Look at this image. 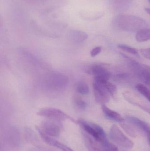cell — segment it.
<instances>
[{
    "label": "cell",
    "mask_w": 150,
    "mask_h": 151,
    "mask_svg": "<svg viewBox=\"0 0 150 151\" xmlns=\"http://www.w3.org/2000/svg\"><path fill=\"white\" fill-rule=\"evenodd\" d=\"M112 24L116 30L128 32H137L148 27V23L143 19L127 14L117 15L113 19Z\"/></svg>",
    "instance_id": "1"
},
{
    "label": "cell",
    "mask_w": 150,
    "mask_h": 151,
    "mask_svg": "<svg viewBox=\"0 0 150 151\" xmlns=\"http://www.w3.org/2000/svg\"><path fill=\"white\" fill-rule=\"evenodd\" d=\"M77 123L81 126L84 132L96 141L102 142L107 140L105 130L99 125L80 119Z\"/></svg>",
    "instance_id": "2"
},
{
    "label": "cell",
    "mask_w": 150,
    "mask_h": 151,
    "mask_svg": "<svg viewBox=\"0 0 150 151\" xmlns=\"http://www.w3.org/2000/svg\"><path fill=\"white\" fill-rule=\"evenodd\" d=\"M109 136L114 143L125 149H132L134 145V142L128 138L116 125L111 127Z\"/></svg>",
    "instance_id": "3"
},
{
    "label": "cell",
    "mask_w": 150,
    "mask_h": 151,
    "mask_svg": "<svg viewBox=\"0 0 150 151\" xmlns=\"http://www.w3.org/2000/svg\"><path fill=\"white\" fill-rule=\"evenodd\" d=\"M37 114L48 119L58 122L64 121L68 119L73 122H76L74 119L61 110L57 108L51 107L42 108L38 112Z\"/></svg>",
    "instance_id": "4"
},
{
    "label": "cell",
    "mask_w": 150,
    "mask_h": 151,
    "mask_svg": "<svg viewBox=\"0 0 150 151\" xmlns=\"http://www.w3.org/2000/svg\"><path fill=\"white\" fill-rule=\"evenodd\" d=\"M87 73L94 76V81L103 83L107 81L111 77L110 72L101 65L95 64L86 69Z\"/></svg>",
    "instance_id": "5"
},
{
    "label": "cell",
    "mask_w": 150,
    "mask_h": 151,
    "mask_svg": "<svg viewBox=\"0 0 150 151\" xmlns=\"http://www.w3.org/2000/svg\"><path fill=\"white\" fill-rule=\"evenodd\" d=\"M59 122L51 120L46 121L42 122L39 127H36V128L50 137H58L61 132V127Z\"/></svg>",
    "instance_id": "6"
},
{
    "label": "cell",
    "mask_w": 150,
    "mask_h": 151,
    "mask_svg": "<svg viewBox=\"0 0 150 151\" xmlns=\"http://www.w3.org/2000/svg\"><path fill=\"white\" fill-rule=\"evenodd\" d=\"M93 88L94 97L97 103L103 105L109 102L110 95L103 83L94 81Z\"/></svg>",
    "instance_id": "7"
},
{
    "label": "cell",
    "mask_w": 150,
    "mask_h": 151,
    "mask_svg": "<svg viewBox=\"0 0 150 151\" xmlns=\"http://www.w3.org/2000/svg\"><path fill=\"white\" fill-rule=\"evenodd\" d=\"M125 99L132 104L139 106L146 112L150 113V106L147 103L144 102L143 100L140 97L130 91H125L123 93Z\"/></svg>",
    "instance_id": "8"
},
{
    "label": "cell",
    "mask_w": 150,
    "mask_h": 151,
    "mask_svg": "<svg viewBox=\"0 0 150 151\" xmlns=\"http://www.w3.org/2000/svg\"><path fill=\"white\" fill-rule=\"evenodd\" d=\"M126 119L128 122L144 133L148 138V141L149 142L150 127L149 124L139 118L134 116H127Z\"/></svg>",
    "instance_id": "9"
},
{
    "label": "cell",
    "mask_w": 150,
    "mask_h": 151,
    "mask_svg": "<svg viewBox=\"0 0 150 151\" xmlns=\"http://www.w3.org/2000/svg\"><path fill=\"white\" fill-rule=\"evenodd\" d=\"M36 129L38 130L41 139L45 143L47 144L48 145L55 147L62 151H75L68 146L55 140L53 137H50L45 134L38 129L36 128Z\"/></svg>",
    "instance_id": "10"
},
{
    "label": "cell",
    "mask_w": 150,
    "mask_h": 151,
    "mask_svg": "<svg viewBox=\"0 0 150 151\" xmlns=\"http://www.w3.org/2000/svg\"><path fill=\"white\" fill-rule=\"evenodd\" d=\"M68 82V77L60 73H55L50 75L49 84L55 89H61L67 86Z\"/></svg>",
    "instance_id": "11"
},
{
    "label": "cell",
    "mask_w": 150,
    "mask_h": 151,
    "mask_svg": "<svg viewBox=\"0 0 150 151\" xmlns=\"http://www.w3.org/2000/svg\"><path fill=\"white\" fill-rule=\"evenodd\" d=\"M134 0H107L109 7L116 12L126 11L131 6Z\"/></svg>",
    "instance_id": "12"
},
{
    "label": "cell",
    "mask_w": 150,
    "mask_h": 151,
    "mask_svg": "<svg viewBox=\"0 0 150 151\" xmlns=\"http://www.w3.org/2000/svg\"><path fill=\"white\" fill-rule=\"evenodd\" d=\"M137 76L144 84L149 86L150 83V72L149 67L147 65L142 64L137 70H136Z\"/></svg>",
    "instance_id": "13"
},
{
    "label": "cell",
    "mask_w": 150,
    "mask_h": 151,
    "mask_svg": "<svg viewBox=\"0 0 150 151\" xmlns=\"http://www.w3.org/2000/svg\"><path fill=\"white\" fill-rule=\"evenodd\" d=\"M102 110L105 117L109 119L119 123H122L125 121V119L120 114L110 109L106 105H102Z\"/></svg>",
    "instance_id": "14"
},
{
    "label": "cell",
    "mask_w": 150,
    "mask_h": 151,
    "mask_svg": "<svg viewBox=\"0 0 150 151\" xmlns=\"http://www.w3.org/2000/svg\"><path fill=\"white\" fill-rule=\"evenodd\" d=\"M8 142L15 147H18L21 144V136L20 132L16 129L11 128L7 132Z\"/></svg>",
    "instance_id": "15"
},
{
    "label": "cell",
    "mask_w": 150,
    "mask_h": 151,
    "mask_svg": "<svg viewBox=\"0 0 150 151\" xmlns=\"http://www.w3.org/2000/svg\"><path fill=\"white\" fill-rule=\"evenodd\" d=\"M70 40L75 43H80L86 40L88 35L86 33L77 30H71L69 32Z\"/></svg>",
    "instance_id": "16"
},
{
    "label": "cell",
    "mask_w": 150,
    "mask_h": 151,
    "mask_svg": "<svg viewBox=\"0 0 150 151\" xmlns=\"http://www.w3.org/2000/svg\"><path fill=\"white\" fill-rule=\"evenodd\" d=\"M150 30L149 28H144L137 31L136 39L138 42H144L149 40Z\"/></svg>",
    "instance_id": "17"
},
{
    "label": "cell",
    "mask_w": 150,
    "mask_h": 151,
    "mask_svg": "<svg viewBox=\"0 0 150 151\" xmlns=\"http://www.w3.org/2000/svg\"><path fill=\"white\" fill-rule=\"evenodd\" d=\"M103 12H82L81 15L82 17L88 20H95L101 17L104 15Z\"/></svg>",
    "instance_id": "18"
},
{
    "label": "cell",
    "mask_w": 150,
    "mask_h": 151,
    "mask_svg": "<svg viewBox=\"0 0 150 151\" xmlns=\"http://www.w3.org/2000/svg\"><path fill=\"white\" fill-rule=\"evenodd\" d=\"M73 103L75 107L80 111H84L87 107V104L85 101L81 97L77 95L73 96Z\"/></svg>",
    "instance_id": "19"
},
{
    "label": "cell",
    "mask_w": 150,
    "mask_h": 151,
    "mask_svg": "<svg viewBox=\"0 0 150 151\" xmlns=\"http://www.w3.org/2000/svg\"><path fill=\"white\" fill-rule=\"evenodd\" d=\"M76 89L78 93L82 95H87L90 92L89 85L83 81H80L77 83Z\"/></svg>",
    "instance_id": "20"
},
{
    "label": "cell",
    "mask_w": 150,
    "mask_h": 151,
    "mask_svg": "<svg viewBox=\"0 0 150 151\" xmlns=\"http://www.w3.org/2000/svg\"><path fill=\"white\" fill-rule=\"evenodd\" d=\"M138 92L145 98L149 102L150 101V92L149 89L144 84L138 83L136 86Z\"/></svg>",
    "instance_id": "21"
},
{
    "label": "cell",
    "mask_w": 150,
    "mask_h": 151,
    "mask_svg": "<svg viewBox=\"0 0 150 151\" xmlns=\"http://www.w3.org/2000/svg\"><path fill=\"white\" fill-rule=\"evenodd\" d=\"M103 84L108 91L110 96H112L113 98L116 97L117 93V88L116 86L108 81L105 82Z\"/></svg>",
    "instance_id": "22"
},
{
    "label": "cell",
    "mask_w": 150,
    "mask_h": 151,
    "mask_svg": "<svg viewBox=\"0 0 150 151\" xmlns=\"http://www.w3.org/2000/svg\"><path fill=\"white\" fill-rule=\"evenodd\" d=\"M120 125L121 127L123 129V130L128 135L130 136V137H134V138L136 137L137 135H136V132L132 126L124 123V122L120 123Z\"/></svg>",
    "instance_id": "23"
},
{
    "label": "cell",
    "mask_w": 150,
    "mask_h": 151,
    "mask_svg": "<svg viewBox=\"0 0 150 151\" xmlns=\"http://www.w3.org/2000/svg\"><path fill=\"white\" fill-rule=\"evenodd\" d=\"M26 138L27 142L31 143L36 142L37 138L34 132L29 128H26L25 130Z\"/></svg>",
    "instance_id": "24"
},
{
    "label": "cell",
    "mask_w": 150,
    "mask_h": 151,
    "mask_svg": "<svg viewBox=\"0 0 150 151\" xmlns=\"http://www.w3.org/2000/svg\"><path fill=\"white\" fill-rule=\"evenodd\" d=\"M118 47L120 49L122 50H124L127 53L132 55H139V53L137 49L132 47H129L127 45H125V44H119L118 45Z\"/></svg>",
    "instance_id": "25"
},
{
    "label": "cell",
    "mask_w": 150,
    "mask_h": 151,
    "mask_svg": "<svg viewBox=\"0 0 150 151\" xmlns=\"http://www.w3.org/2000/svg\"><path fill=\"white\" fill-rule=\"evenodd\" d=\"M140 52L141 55L144 57L145 58L150 60V49L142 48L140 49Z\"/></svg>",
    "instance_id": "26"
},
{
    "label": "cell",
    "mask_w": 150,
    "mask_h": 151,
    "mask_svg": "<svg viewBox=\"0 0 150 151\" xmlns=\"http://www.w3.org/2000/svg\"><path fill=\"white\" fill-rule=\"evenodd\" d=\"M102 51V47H97L93 48L90 52V55L92 57H94L100 54Z\"/></svg>",
    "instance_id": "27"
},
{
    "label": "cell",
    "mask_w": 150,
    "mask_h": 151,
    "mask_svg": "<svg viewBox=\"0 0 150 151\" xmlns=\"http://www.w3.org/2000/svg\"><path fill=\"white\" fill-rule=\"evenodd\" d=\"M145 10H146V11L147 12L148 14H150V9L149 8H146V9H145Z\"/></svg>",
    "instance_id": "28"
},
{
    "label": "cell",
    "mask_w": 150,
    "mask_h": 151,
    "mask_svg": "<svg viewBox=\"0 0 150 151\" xmlns=\"http://www.w3.org/2000/svg\"><path fill=\"white\" fill-rule=\"evenodd\" d=\"M0 151H1V145H0Z\"/></svg>",
    "instance_id": "29"
}]
</instances>
